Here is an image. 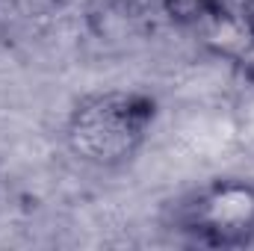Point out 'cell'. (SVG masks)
<instances>
[{"label": "cell", "instance_id": "6da1fadb", "mask_svg": "<svg viewBox=\"0 0 254 251\" xmlns=\"http://www.w3.org/2000/svg\"><path fill=\"white\" fill-rule=\"evenodd\" d=\"M154 119L157 101L145 92H95L68 113L65 145L80 163L113 172L136 160Z\"/></svg>", "mask_w": 254, "mask_h": 251}, {"label": "cell", "instance_id": "7a4b0ae2", "mask_svg": "<svg viewBox=\"0 0 254 251\" xmlns=\"http://www.w3.org/2000/svg\"><path fill=\"white\" fill-rule=\"evenodd\" d=\"M178 225L195 243L210 249H243L254 243V184L216 178L178 207Z\"/></svg>", "mask_w": 254, "mask_h": 251}, {"label": "cell", "instance_id": "3957f363", "mask_svg": "<svg viewBox=\"0 0 254 251\" xmlns=\"http://www.w3.org/2000/svg\"><path fill=\"white\" fill-rule=\"evenodd\" d=\"M195 27L213 57L225 63H246L254 57V15L249 6H210Z\"/></svg>", "mask_w": 254, "mask_h": 251}, {"label": "cell", "instance_id": "277c9868", "mask_svg": "<svg viewBox=\"0 0 254 251\" xmlns=\"http://www.w3.org/2000/svg\"><path fill=\"white\" fill-rule=\"evenodd\" d=\"M213 0H160V9L178 24H198Z\"/></svg>", "mask_w": 254, "mask_h": 251}]
</instances>
